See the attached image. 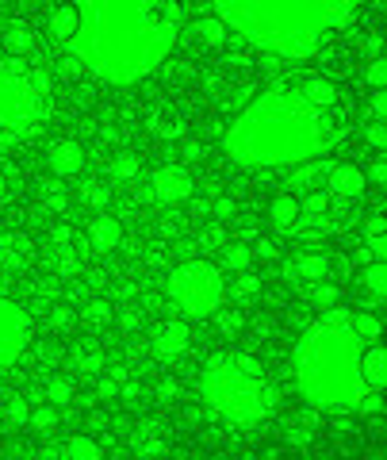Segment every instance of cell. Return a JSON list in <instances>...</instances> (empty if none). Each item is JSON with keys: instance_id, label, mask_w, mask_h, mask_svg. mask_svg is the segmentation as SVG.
Wrapping results in <instances>:
<instances>
[{"instance_id": "1f68e13d", "label": "cell", "mask_w": 387, "mask_h": 460, "mask_svg": "<svg viewBox=\"0 0 387 460\" xmlns=\"http://www.w3.org/2000/svg\"><path fill=\"white\" fill-rule=\"evenodd\" d=\"M104 365H108V357L100 353L96 345H81V349H74V357H69V368H74L81 380H92Z\"/></svg>"}, {"instance_id": "6f0895ef", "label": "cell", "mask_w": 387, "mask_h": 460, "mask_svg": "<svg viewBox=\"0 0 387 460\" xmlns=\"http://www.w3.org/2000/svg\"><path fill=\"white\" fill-rule=\"evenodd\" d=\"M89 426H92V429H108V426H111V419H108L104 411H100V414H89Z\"/></svg>"}, {"instance_id": "f6af8a7d", "label": "cell", "mask_w": 387, "mask_h": 460, "mask_svg": "<svg viewBox=\"0 0 387 460\" xmlns=\"http://www.w3.org/2000/svg\"><path fill=\"white\" fill-rule=\"evenodd\" d=\"M365 81L372 84V89H383V84H387V66H383V58H368Z\"/></svg>"}, {"instance_id": "91938a15", "label": "cell", "mask_w": 387, "mask_h": 460, "mask_svg": "<svg viewBox=\"0 0 387 460\" xmlns=\"http://www.w3.org/2000/svg\"><path fill=\"white\" fill-rule=\"evenodd\" d=\"M253 330H257V341H268V330H272V323H268V319H261V323H257Z\"/></svg>"}, {"instance_id": "4dcf8cb0", "label": "cell", "mask_w": 387, "mask_h": 460, "mask_svg": "<svg viewBox=\"0 0 387 460\" xmlns=\"http://www.w3.org/2000/svg\"><path fill=\"white\" fill-rule=\"evenodd\" d=\"M39 204H42V211H47V215H66V211H69L66 181H62V177L42 181V189H39Z\"/></svg>"}, {"instance_id": "5b68a950", "label": "cell", "mask_w": 387, "mask_h": 460, "mask_svg": "<svg viewBox=\"0 0 387 460\" xmlns=\"http://www.w3.org/2000/svg\"><path fill=\"white\" fill-rule=\"evenodd\" d=\"M199 402L211 419H219L234 429L261 426L280 402V392L265 365L242 349L211 353L199 368Z\"/></svg>"}, {"instance_id": "b9f144b4", "label": "cell", "mask_w": 387, "mask_h": 460, "mask_svg": "<svg viewBox=\"0 0 387 460\" xmlns=\"http://www.w3.org/2000/svg\"><path fill=\"white\" fill-rule=\"evenodd\" d=\"M47 319H50L54 330H69V326L77 323V307H74V304H66V299H58V304H50Z\"/></svg>"}, {"instance_id": "d6a6232c", "label": "cell", "mask_w": 387, "mask_h": 460, "mask_svg": "<svg viewBox=\"0 0 387 460\" xmlns=\"http://www.w3.org/2000/svg\"><path fill=\"white\" fill-rule=\"evenodd\" d=\"M299 93H303L314 108H322V111H334L338 104V89H334V81H326V77H311L299 84Z\"/></svg>"}, {"instance_id": "cb8c5ba5", "label": "cell", "mask_w": 387, "mask_h": 460, "mask_svg": "<svg viewBox=\"0 0 387 460\" xmlns=\"http://www.w3.org/2000/svg\"><path fill=\"white\" fill-rule=\"evenodd\" d=\"M27 414H31V402L20 392H0V429H23Z\"/></svg>"}, {"instance_id": "7bdbcfd3", "label": "cell", "mask_w": 387, "mask_h": 460, "mask_svg": "<svg viewBox=\"0 0 387 460\" xmlns=\"http://www.w3.org/2000/svg\"><path fill=\"white\" fill-rule=\"evenodd\" d=\"M284 441H288L292 449H307V445L314 441V429L295 419V422H288V429H284Z\"/></svg>"}, {"instance_id": "277c9868", "label": "cell", "mask_w": 387, "mask_h": 460, "mask_svg": "<svg viewBox=\"0 0 387 460\" xmlns=\"http://www.w3.org/2000/svg\"><path fill=\"white\" fill-rule=\"evenodd\" d=\"M226 31L272 58H311L368 0H211Z\"/></svg>"}, {"instance_id": "7a4b0ae2", "label": "cell", "mask_w": 387, "mask_h": 460, "mask_svg": "<svg viewBox=\"0 0 387 460\" xmlns=\"http://www.w3.org/2000/svg\"><path fill=\"white\" fill-rule=\"evenodd\" d=\"M380 319L372 311L326 307L295 341L292 372L295 387L311 407L334 414H376L380 392L361 376L365 345L380 341Z\"/></svg>"}, {"instance_id": "816d5d0a", "label": "cell", "mask_w": 387, "mask_h": 460, "mask_svg": "<svg viewBox=\"0 0 387 460\" xmlns=\"http://www.w3.org/2000/svg\"><path fill=\"white\" fill-rule=\"evenodd\" d=\"M119 323H123V330H138L142 326V311L131 304V307H119Z\"/></svg>"}, {"instance_id": "9a60e30c", "label": "cell", "mask_w": 387, "mask_h": 460, "mask_svg": "<svg viewBox=\"0 0 387 460\" xmlns=\"http://www.w3.org/2000/svg\"><path fill=\"white\" fill-rule=\"evenodd\" d=\"M47 169H50V177H81L84 172V150H81V142L74 138H54L50 146H47Z\"/></svg>"}, {"instance_id": "8fae6325", "label": "cell", "mask_w": 387, "mask_h": 460, "mask_svg": "<svg viewBox=\"0 0 387 460\" xmlns=\"http://www.w3.org/2000/svg\"><path fill=\"white\" fill-rule=\"evenodd\" d=\"M192 189H196V181H192V172L184 165H157L146 177V196H150V204H157V208L184 204V199L192 196Z\"/></svg>"}, {"instance_id": "7402d4cb", "label": "cell", "mask_w": 387, "mask_h": 460, "mask_svg": "<svg viewBox=\"0 0 387 460\" xmlns=\"http://www.w3.org/2000/svg\"><path fill=\"white\" fill-rule=\"evenodd\" d=\"M257 296H261V277H257L253 269L231 272V280H226V299H231L234 307H250Z\"/></svg>"}, {"instance_id": "7dc6e473", "label": "cell", "mask_w": 387, "mask_h": 460, "mask_svg": "<svg viewBox=\"0 0 387 460\" xmlns=\"http://www.w3.org/2000/svg\"><path fill=\"white\" fill-rule=\"evenodd\" d=\"M365 142H368L372 150H383V146H387V131H383L380 119H368V123H365Z\"/></svg>"}, {"instance_id": "ffe728a7", "label": "cell", "mask_w": 387, "mask_h": 460, "mask_svg": "<svg viewBox=\"0 0 387 460\" xmlns=\"http://www.w3.org/2000/svg\"><path fill=\"white\" fill-rule=\"evenodd\" d=\"M39 456H62V460H100L104 456V445L96 438H66L62 445H47V449H39Z\"/></svg>"}, {"instance_id": "94428289", "label": "cell", "mask_w": 387, "mask_h": 460, "mask_svg": "<svg viewBox=\"0 0 387 460\" xmlns=\"http://www.w3.org/2000/svg\"><path fill=\"white\" fill-rule=\"evenodd\" d=\"M8 196V177H4V169H0V199Z\"/></svg>"}, {"instance_id": "c3c4849f", "label": "cell", "mask_w": 387, "mask_h": 460, "mask_svg": "<svg viewBox=\"0 0 387 460\" xmlns=\"http://www.w3.org/2000/svg\"><path fill=\"white\" fill-rule=\"evenodd\" d=\"M365 242H383V211H372L365 219Z\"/></svg>"}, {"instance_id": "4fadbf2b", "label": "cell", "mask_w": 387, "mask_h": 460, "mask_svg": "<svg viewBox=\"0 0 387 460\" xmlns=\"http://www.w3.org/2000/svg\"><path fill=\"white\" fill-rule=\"evenodd\" d=\"M322 189L334 199H346L349 204V199H356L368 189V181H365V172L356 165H349V162H330L326 172H322Z\"/></svg>"}, {"instance_id": "ee69618b", "label": "cell", "mask_w": 387, "mask_h": 460, "mask_svg": "<svg viewBox=\"0 0 387 460\" xmlns=\"http://www.w3.org/2000/svg\"><path fill=\"white\" fill-rule=\"evenodd\" d=\"M177 395H180V380H173V376H162V380L154 384V399L162 402V407H173Z\"/></svg>"}, {"instance_id": "d6986e66", "label": "cell", "mask_w": 387, "mask_h": 460, "mask_svg": "<svg viewBox=\"0 0 387 460\" xmlns=\"http://www.w3.org/2000/svg\"><path fill=\"white\" fill-rule=\"evenodd\" d=\"M92 384H96L100 399H131L135 395V384H131V372H127V365H104L92 376Z\"/></svg>"}, {"instance_id": "f5cc1de1", "label": "cell", "mask_w": 387, "mask_h": 460, "mask_svg": "<svg viewBox=\"0 0 387 460\" xmlns=\"http://www.w3.org/2000/svg\"><path fill=\"white\" fill-rule=\"evenodd\" d=\"M372 119H380L383 123V115H387V96H383V89H372Z\"/></svg>"}, {"instance_id": "d4e9b609", "label": "cell", "mask_w": 387, "mask_h": 460, "mask_svg": "<svg viewBox=\"0 0 387 460\" xmlns=\"http://www.w3.org/2000/svg\"><path fill=\"white\" fill-rule=\"evenodd\" d=\"M268 223H272V230H280V234H295V226H299V199L295 196H277L268 204Z\"/></svg>"}, {"instance_id": "30bf717a", "label": "cell", "mask_w": 387, "mask_h": 460, "mask_svg": "<svg viewBox=\"0 0 387 460\" xmlns=\"http://www.w3.org/2000/svg\"><path fill=\"white\" fill-rule=\"evenodd\" d=\"M341 226V215H338V199L330 196L326 189H311L303 192V199H299V226L295 234H330V230Z\"/></svg>"}, {"instance_id": "60d3db41", "label": "cell", "mask_w": 387, "mask_h": 460, "mask_svg": "<svg viewBox=\"0 0 387 460\" xmlns=\"http://www.w3.org/2000/svg\"><path fill=\"white\" fill-rule=\"evenodd\" d=\"M192 35L204 42V47H223V39H226V27L219 16H204V20H196L192 27Z\"/></svg>"}, {"instance_id": "83f0119b", "label": "cell", "mask_w": 387, "mask_h": 460, "mask_svg": "<svg viewBox=\"0 0 387 460\" xmlns=\"http://www.w3.org/2000/svg\"><path fill=\"white\" fill-rule=\"evenodd\" d=\"M111 319H116V307H111L108 299H100V296H89V299H84V304L77 307V323L89 326V330L108 326Z\"/></svg>"}, {"instance_id": "52a82bcc", "label": "cell", "mask_w": 387, "mask_h": 460, "mask_svg": "<svg viewBox=\"0 0 387 460\" xmlns=\"http://www.w3.org/2000/svg\"><path fill=\"white\" fill-rule=\"evenodd\" d=\"M165 296H169V304H173L180 314H189V319H211L226 299L223 269L215 261H207V257L180 261L165 277Z\"/></svg>"}, {"instance_id": "44dd1931", "label": "cell", "mask_w": 387, "mask_h": 460, "mask_svg": "<svg viewBox=\"0 0 387 460\" xmlns=\"http://www.w3.org/2000/svg\"><path fill=\"white\" fill-rule=\"evenodd\" d=\"M77 27H81V12L74 0H62V4H54L50 8V16H47V31L54 42H69L77 35Z\"/></svg>"}, {"instance_id": "7c38bea8", "label": "cell", "mask_w": 387, "mask_h": 460, "mask_svg": "<svg viewBox=\"0 0 387 460\" xmlns=\"http://www.w3.org/2000/svg\"><path fill=\"white\" fill-rule=\"evenodd\" d=\"M192 349V330L180 319H162L150 326V353L157 361H180Z\"/></svg>"}, {"instance_id": "11a10c76", "label": "cell", "mask_w": 387, "mask_h": 460, "mask_svg": "<svg viewBox=\"0 0 387 460\" xmlns=\"http://www.w3.org/2000/svg\"><path fill=\"white\" fill-rule=\"evenodd\" d=\"M250 250H253V257H277V246H272L268 238H257Z\"/></svg>"}, {"instance_id": "8d00e7d4", "label": "cell", "mask_w": 387, "mask_h": 460, "mask_svg": "<svg viewBox=\"0 0 387 460\" xmlns=\"http://www.w3.org/2000/svg\"><path fill=\"white\" fill-rule=\"evenodd\" d=\"M211 319H215V330H219L223 338H234V334L246 330V311H242V307H219Z\"/></svg>"}, {"instance_id": "ac0fdd59", "label": "cell", "mask_w": 387, "mask_h": 460, "mask_svg": "<svg viewBox=\"0 0 387 460\" xmlns=\"http://www.w3.org/2000/svg\"><path fill=\"white\" fill-rule=\"evenodd\" d=\"M31 238L20 234V230H4L0 234V272H20L27 261H31Z\"/></svg>"}, {"instance_id": "2e32d148", "label": "cell", "mask_w": 387, "mask_h": 460, "mask_svg": "<svg viewBox=\"0 0 387 460\" xmlns=\"http://www.w3.org/2000/svg\"><path fill=\"white\" fill-rule=\"evenodd\" d=\"M284 277H288V284H299L307 288L314 280H326L330 277V257L319 253V250H299L288 265H284Z\"/></svg>"}, {"instance_id": "6125c7cd", "label": "cell", "mask_w": 387, "mask_h": 460, "mask_svg": "<svg viewBox=\"0 0 387 460\" xmlns=\"http://www.w3.org/2000/svg\"><path fill=\"white\" fill-rule=\"evenodd\" d=\"M0 58H4V50H0Z\"/></svg>"}, {"instance_id": "f35d334b", "label": "cell", "mask_w": 387, "mask_h": 460, "mask_svg": "<svg viewBox=\"0 0 387 460\" xmlns=\"http://www.w3.org/2000/svg\"><path fill=\"white\" fill-rule=\"evenodd\" d=\"M81 204L84 208H108L111 204V184L108 181H100V177H89V181H84L81 184Z\"/></svg>"}, {"instance_id": "f546056e", "label": "cell", "mask_w": 387, "mask_h": 460, "mask_svg": "<svg viewBox=\"0 0 387 460\" xmlns=\"http://www.w3.org/2000/svg\"><path fill=\"white\" fill-rule=\"evenodd\" d=\"M108 177L116 184H135L142 177V157L135 150H119L116 157H111V165H108Z\"/></svg>"}, {"instance_id": "ab89813d", "label": "cell", "mask_w": 387, "mask_h": 460, "mask_svg": "<svg viewBox=\"0 0 387 460\" xmlns=\"http://www.w3.org/2000/svg\"><path fill=\"white\" fill-rule=\"evenodd\" d=\"M150 131L157 138H180L184 135V119L173 111H150Z\"/></svg>"}, {"instance_id": "681fc988", "label": "cell", "mask_w": 387, "mask_h": 460, "mask_svg": "<svg viewBox=\"0 0 387 460\" xmlns=\"http://www.w3.org/2000/svg\"><path fill=\"white\" fill-rule=\"evenodd\" d=\"M238 211V204H234V196H215V204H211V215H215V219H231V215Z\"/></svg>"}, {"instance_id": "74e56055", "label": "cell", "mask_w": 387, "mask_h": 460, "mask_svg": "<svg viewBox=\"0 0 387 460\" xmlns=\"http://www.w3.org/2000/svg\"><path fill=\"white\" fill-rule=\"evenodd\" d=\"M307 304H311L314 311H326V307L341 304V292H338L334 284H330V277H326V280H314V284H307Z\"/></svg>"}, {"instance_id": "9f6ffc18", "label": "cell", "mask_w": 387, "mask_h": 460, "mask_svg": "<svg viewBox=\"0 0 387 460\" xmlns=\"http://www.w3.org/2000/svg\"><path fill=\"white\" fill-rule=\"evenodd\" d=\"M184 157H189V162H199V157H204V146H199L196 138H189L184 142Z\"/></svg>"}, {"instance_id": "9c48e42d", "label": "cell", "mask_w": 387, "mask_h": 460, "mask_svg": "<svg viewBox=\"0 0 387 460\" xmlns=\"http://www.w3.org/2000/svg\"><path fill=\"white\" fill-rule=\"evenodd\" d=\"M84 257H89V246H84V234H77L74 226H54L47 238V265L54 277H77L84 269Z\"/></svg>"}, {"instance_id": "d590c367", "label": "cell", "mask_w": 387, "mask_h": 460, "mask_svg": "<svg viewBox=\"0 0 387 460\" xmlns=\"http://www.w3.org/2000/svg\"><path fill=\"white\" fill-rule=\"evenodd\" d=\"M27 426H31L39 438H50L54 429H58V407L39 402V407H31V414H27Z\"/></svg>"}, {"instance_id": "ba28073f", "label": "cell", "mask_w": 387, "mask_h": 460, "mask_svg": "<svg viewBox=\"0 0 387 460\" xmlns=\"http://www.w3.org/2000/svg\"><path fill=\"white\" fill-rule=\"evenodd\" d=\"M31 314H27L20 304H12V299L0 296V372L12 368L27 353V345H31Z\"/></svg>"}, {"instance_id": "6da1fadb", "label": "cell", "mask_w": 387, "mask_h": 460, "mask_svg": "<svg viewBox=\"0 0 387 460\" xmlns=\"http://www.w3.org/2000/svg\"><path fill=\"white\" fill-rule=\"evenodd\" d=\"M77 35L66 42L74 66L104 84H138L177 47L180 8L173 0H74Z\"/></svg>"}, {"instance_id": "680465c9", "label": "cell", "mask_w": 387, "mask_h": 460, "mask_svg": "<svg viewBox=\"0 0 387 460\" xmlns=\"http://www.w3.org/2000/svg\"><path fill=\"white\" fill-rule=\"evenodd\" d=\"M365 54H368V58H380V35H372V39L365 42Z\"/></svg>"}, {"instance_id": "f907efd6", "label": "cell", "mask_w": 387, "mask_h": 460, "mask_svg": "<svg viewBox=\"0 0 387 460\" xmlns=\"http://www.w3.org/2000/svg\"><path fill=\"white\" fill-rule=\"evenodd\" d=\"M383 246H372V242H361V246H356V261L361 265H368V261H383Z\"/></svg>"}, {"instance_id": "484cf974", "label": "cell", "mask_w": 387, "mask_h": 460, "mask_svg": "<svg viewBox=\"0 0 387 460\" xmlns=\"http://www.w3.org/2000/svg\"><path fill=\"white\" fill-rule=\"evenodd\" d=\"M330 162H319V157H311V162H299V165H288V189L292 192H311L322 184V172H326Z\"/></svg>"}, {"instance_id": "836d02e7", "label": "cell", "mask_w": 387, "mask_h": 460, "mask_svg": "<svg viewBox=\"0 0 387 460\" xmlns=\"http://www.w3.org/2000/svg\"><path fill=\"white\" fill-rule=\"evenodd\" d=\"M42 399L50 402V407H69V402L77 399V384L74 380H66V376H50L47 384H42Z\"/></svg>"}, {"instance_id": "bcb514c9", "label": "cell", "mask_w": 387, "mask_h": 460, "mask_svg": "<svg viewBox=\"0 0 387 460\" xmlns=\"http://www.w3.org/2000/svg\"><path fill=\"white\" fill-rule=\"evenodd\" d=\"M199 250H219L223 246V242H226V230L219 226V223H215V226H207V230H199Z\"/></svg>"}, {"instance_id": "603a6c76", "label": "cell", "mask_w": 387, "mask_h": 460, "mask_svg": "<svg viewBox=\"0 0 387 460\" xmlns=\"http://www.w3.org/2000/svg\"><path fill=\"white\" fill-rule=\"evenodd\" d=\"M361 376H365V384L372 387V392H383V384H387V353H383L380 341L365 345V353H361Z\"/></svg>"}, {"instance_id": "f1b7e54d", "label": "cell", "mask_w": 387, "mask_h": 460, "mask_svg": "<svg viewBox=\"0 0 387 460\" xmlns=\"http://www.w3.org/2000/svg\"><path fill=\"white\" fill-rule=\"evenodd\" d=\"M219 269H223V272L253 269V250H250V242H231V238H226L223 246H219Z\"/></svg>"}, {"instance_id": "e575fe53", "label": "cell", "mask_w": 387, "mask_h": 460, "mask_svg": "<svg viewBox=\"0 0 387 460\" xmlns=\"http://www.w3.org/2000/svg\"><path fill=\"white\" fill-rule=\"evenodd\" d=\"M361 288L376 299V304H383V296H387V265L383 261H368L361 269Z\"/></svg>"}, {"instance_id": "db71d44e", "label": "cell", "mask_w": 387, "mask_h": 460, "mask_svg": "<svg viewBox=\"0 0 387 460\" xmlns=\"http://www.w3.org/2000/svg\"><path fill=\"white\" fill-rule=\"evenodd\" d=\"M365 181L376 184V189H383V184H387V165L383 162H372V169L365 172Z\"/></svg>"}, {"instance_id": "5bb4252c", "label": "cell", "mask_w": 387, "mask_h": 460, "mask_svg": "<svg viewBox=\"0 0 387 460\" xmlns=\"http://www.w3.org/2000/svg\"><path fill=\"white\" fill-rule=\"evenodd\" d=\"M127 449L135 456H162L169 449V426L162 419H138L127 434Z\"/></svg>"}, {"instance_id": "4316f807", "label": "cell", "mask_w": 387, "mask_h": 460, "mask_svg": "<svg viewBox=\"0 0 387 460\" xmlns=\"http://www.w3.org/2000/svg\"><path fill=\"white\" fill-rule=\"evenodd\" d=\"M0 50L8 58H27L35 54V31L27 23H8L4 27V39H0Z\"/></svg>"}, {"instance_id": "e0dca14e", "label": "cell", "mask_w": 387, "mask_h": 460, "mask_svg": "<svg viewBox=\"0 0 387 460\" xmlns=\"http://www.w3.org/2000/svg\"><path fill=\"white\" fill-rule=\"evenodd\" d=\"M84 246L89 253H111L123 246V226L119 219H111V215H92L89 223H84Z\"/></svg>"}, {"instance_id": "8992f818", "label": "cell", "mask_w": 387, "mask_h": 460, "mask_svg": "<svg viewBox=\"0 0 387 460\" xmlns=\"http://www.w3.org/2000/svg\"><path fill=\"white\" fill-rule=\"evenodd\" d=\"M54 84L47 69L23 58H0V142H23L42 131Z\"/></svg>"}, {"instance_id": "3957f363", "label": "cell", "mask_w": 387, "mask_h": 460, "mask_svg": "<svg viewBox=\"0 0 387 460\" xmlns=\"http://www.w3.org/2000/svg\"><path fill=\"white\" fill-rule=\"evenodd\" d=\"M341 138L334 111L314 108L299 89H265L226 127L223 146L238 165L280 169L322 157Z\"/></svg>"}]
</instances>
